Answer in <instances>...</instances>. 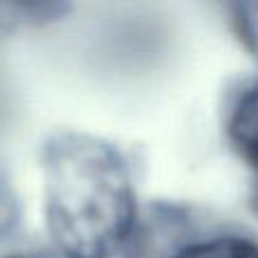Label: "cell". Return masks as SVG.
Here are the masks:
<instances>
[{"instance_id":"6da1fadb","label":"cell","mask_w":258,"mask_h":258,"mask_svg":"<svg viewBox=\"0 0 258 258\" xmlns=\"http://www.w3.org/2000/svg\"><path fill=\"white\" fill-rule=\"evenodd\" d=\"M43 215L66 258H111L134 227L136 197L113 145L80 132L54 134L43 147Z\"/></svg>"},{"instance_id":"7a4b0ae2","label":"cell","mask_w":258,"mask_h":258,"mask_svg":"<svg viewBox=\"0 0 258 258\" xmlns=\"http://www.w3.org/2000/svg\"><path fill=\"white\" fill-rule=\"evenodd\" d=\"M229 136L242 159L258 168V84L238 100L229 120Z\"/></svg>"},{"instance_id":"3957f363","label":"cell","mask_w":258,"mask_h":258,"mask_svg":"<svg viewBox=\"0 0 258 258\" xmlns=\"http://www.w3.org/2000/svg\"><path fill=\"white\" fill-rule=\"evenodd\" d=\"M174 258H258V245L245 238L222 236L213 240L195 242L181 249Z\"/></svg>"},{"instance_id":"277c9868","label":"cell","mask_w":258,"mask_h":258,"mask_svg":"<svg viewBox=\"0 0 258 258\" xmlns=\"http://www.w3.org/2000/svg\"><path fill=\"white\" fill-rule=\"evenodd\" d=\"M7 258H30V256H7Z\"/></svg>"}]
</instances>
